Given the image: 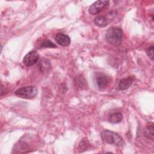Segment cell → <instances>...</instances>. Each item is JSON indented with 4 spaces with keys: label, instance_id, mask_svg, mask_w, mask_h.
Here are the masks:
<instances>
[{
    "label": "cell",
    "instance_id": "8992f818",
    "mask_svg": "<svg viewBox=\"0 0 154 154\" xmlns=\"http://www.w3.org/2000/svg\"><path fill=\"white\" fill-rule=\"evenodd\" d=\"M56 42L61 46H67L70 43V37L64 34L58 33L55 35Z\"/></svg>",
    "mask_w": 154,
    "mask_h": 154
},
{
    "label": "cell",
    "instance_id": "3957f363",
    "mask_svg": "<svg viewBox=\"0 0 154 154\" xmlns=\"http://www.w3.org/2000/svg\"><path fill=\"white\" fill-rule=\"evenodd\" d=\"M15 94L21 98L30 99L37 94V88L34 86H25L18 88L15 91Z\"/></svg>",
    "mask_w": 154,
    "mask_h": 154
},
{
    "label": "cell",
    "instance_id": "ba28073f",
    "mask_svg": "<svg viewBox=\"0 0 154 154\" xmlns=\"http://www.w3.org/2000/svg\"><path fill=\"white\" fill-rule=\"evenodd\" d=\"M96 80L98 87L100 89L106 88L108 84V80L106 76L103 74H98L96 78Z\"/></svg>",
    "mask_w": 154,
    "mask_h": 154
},
{
    "label": "cell",
    "instance_id": "9a60e30c",
    "mask_svg": "<svg viewBox=\"0 0 154 154\" xmlns=\"http://www.w3.org/2000/svg\"><path fill=\"white\" fill-rule=\"evenodd\" d=\"M153 49H154V46H150L148 47L146 50V52L147 55L152 60H153Z\"/></svg>",
    "mask_w": 154,
    "mask_h": 154
},
{
    "label": "cell",
    "instance_id": "52a82bcc",
    "mask_svg": "<svg viewBox=\"0 0 154 154\" xmlns=\"http://www.w3.org/2000/svg\"><path fill=\"white\" fill-rule=\"evenodd\" d=\"M134 78L132 76H128L126 78L121 79L118 84V89L119 90H125L128 89L132 84Z\"/></svg>",
    "mask_w": 154,
    "mask_h": 154
},
{
    "label": "cell",
    "instance_id": "30bf717a",
    "mask_svg": "<svg viewBox=\"0 0 154 154\" xmlns=\"http://www.w3.org/2000/svg\"><path fill=\"white\" fill-rule=\"evenodd\" d=\"M144 135L151 140H153L154 137V124L152 122L147 123L146 126L144 131Z\"/></svg>",
    "mask_w": 154,
    "mask_h": 154
},
{
    "label": "cell",
    "instance_id": "5b68a950",
    "mask_svg": "<svg viewBox=\"0 0 154 154\" xmlns=\"http://www.w3.org/2000/svg\"><path fill=\"white\" fill-rule=\"evenodd\" d=\"M39 59V54L35 51H31L29 52L24 57L23 59V64L28 67L32 66L35 64Z\"/></svg>",
    "mask_w": 154,
    "mask_h": 154
},
{
    "label": "cell",
    "instance_id": "7a4b0ae2",
    "mask_svg": "<svg viewBox=\"0 0 154 154\" xmlns=\"http://www.w3.org/2000/svg\"><path fill=\"white\" fill-rule=\"evenodd\" d=\"M100 137L103 141L110 144L120 146L123 144V138L118 134L109 130L102 131L100 134Z\"/></svg>",
    "mask_w": 154,
    "mask_h": 154
},
{
    "label": "cell",
    "instance_id": "7c38bea8",
    "mask_svg": "<svg viewBox=\"0 0 154 154\" xmlns=\"http://www.w3.org/2000/svg\"><path fill=\"white\" fill-rule=\"evenodd\" d=\"M123 116L119 112H116L111 114L108 117V121L113 124H116L120 122L122 120Z\"/></svg>",
    "mask_w": 154,
    "mask_h": 154
},
{
    "label": "cell",
    "instance_id": "277c9868",
    "mask_svg": "<svg viewBox=\"0 0 154 154\" xmlns=\"http://www.w3.org/2000/svg\"><path fill=\"white\" fill-rule=\"evenodd\" d=\"M109 1H97L89 7L88 11L91 14H97L108 6Z\"/></svg>",
    "mask_w": 154,
    "mask_h": 154
},
{
    "label": "cell",
    "instance_id": "2e32d148",
    "mask_svg": "<svg viewBox=\"0 0 154 154\" xmlns=\"http://www.w3.org/2000/svg\"><path fill=\"white\" fill-rule=\"evenodd\" d=\"M79 149L81 150V152H83L87 149V141H81L80 144H79Z\"/></svg>",
    "mask_w": 154,
    "mask_h": 154
},
{
    "label": "cell",
    "instance_id": "4fadbf2b",
    "mask_svg": "<svg viewBox=\"0 0 154 154\" xmlns=\"http://www.w3.org/2000/svg\"><path fill=\"white\" fill-rule=\"evenodd\" d=\"M50 67L49 61L47 60H42L40 63V69L42 72H45Z\"/></svg>",
    "mask_w": 154,
    "mask_h": 154
},
{
    "label": "cell",
    "instance_id": "5bb4252c",
    "mask_svg": "<svg viewBox=\"0 0 154 154\" xmlns=\"http://www.w3.org/2000/svg\"><path fill=\"white\" fill-rule=\"evenodd\" d=\"M56 45L49 40L43 41L41 45L42 48H56Z\"/></svg>",
    "mask_w": 154,
    "mask_h": 154
},
{
    "label": "cell",
    "instance_id": "8fae6325",
    "mask_svg": "<svg viewBox=\"0 0 154 154\" xmlns=\"http://www.w3.org/2000/svg\"><path fill=\"white\" fill-rule=\"evenodd\" d=\"M109 22L108 17L104 16H98L94 19V23L99 27H105Z\"/></svg>",
    "mask_w": 154,
    "mask_h": 154
},
{
    "label": "cell",
    "instance_id": "6da1fadb",
    "mask_svg": "<svg viewBox=\"0 0 154 154\" xmlns=\"http://www.w3.org/2000/svg\"><path fill=\"white\" fill-rule=\"evenodd\" d=\"M123 38V31L117 26H112L108 29L106 32L105 38L106 41L114 46H119Z\"/></svg>",
    "mask_w": 154,
    "mask_h": 154
},
{
    "label": "cell",
    "instance_id": "9c48e42d",
    "mask_svg": "<svg viewBox=\"0 0 154 154\" xmlns=\"http://www.w3.org/2000/svg\"><path fill=\"white\" fill-rule=\"evenodd\" d=\"M75 83L76 86L81 89H85L87 87V81L85 77L81 74H79L75 76Z\"/></svg>",
    "mask_w": 154,
    "mask_h": 154
}]
</instances>
